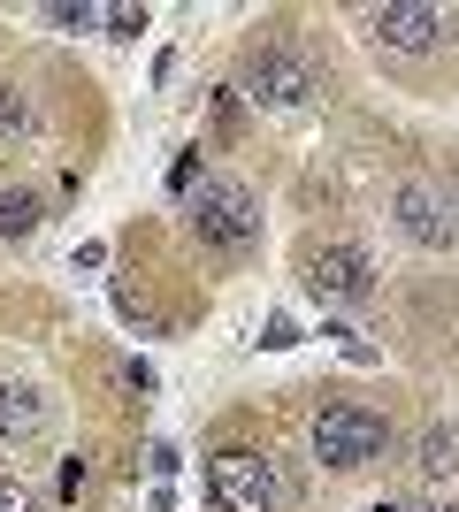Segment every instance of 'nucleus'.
Segmentation results:
<instances>
[{
	"mask_svg": "<svg viewBox=\"0 0 459 512\" xmlns=\"http://www.w3.org/2000/svg\"><path fill=\"white\" fill-rule=\"evenodd\" d=\"M368 39L391 46V54H437V46H452L459 16L452 8H414V0H391V8H368Z\"/></svg>",
	"mask_w": 459,
	"mask_h": 512,
	"instance_id": "5",
	"label": "nucleus"
},
{
	"mask_svg": "<svg viewBox=\"0 0 459 512\" xmlns=\"http://www.w3.org/2000/svg\"><path fill=\"white\" fill-rule=\"evenodd\" d=\"M0 512H39V497L23 490V482H8V474H0Z\"/></svg>",
	"mask_w": 459,
	"mask_h": 512,
	"instance_id": "14",
	"label": "nucleus"
},
{
	"mask_svg": "<svg viewBox=\"0 0 459 512\" xmlns=\"http://www.w3.org/2000/svg\"><path fill=\"white\" fill-rule=\"evenodd\" d=\"M414 467L444 482V474L459 467V428H429V436H421V459H414Z\"/></svg>",
	"mask_w": 459,
	"mask_h": 512,
	"instance_id": "10",
	"label": "nucleus"
},
{
	"mask_svg": "<svg viewBox=\"0 0 459 512\" xmlns=\"http://www.w3.org/2000/svg\"><path fill=\"white\" fill-rule=\"evenodd\" d=\"M306 291L322 306H368L375 299V260L360 245H314L306 253Z\"/></svg>",
	"mask_w": 459,
	"mask_h": 512,
	"instance_id": "7",
	"label": "nucleus"
},
{
	"mask_svg": "<svg viewBox=\"0 0 459 512\" xmlns=\"http://www.w3.org/2000/svg\"><path fill=\"white\" fill-rule=\"evenodd\" d=\"M444 512H459V505H444Z\"/></svg>",
	"mask_w": 459,
	"mask_h": 512,
	"instance_id": "17",
	"label": "nucleus"
},
{
	"mask_svg": "<svg viewBox=\"0 0 459 512\" xmlns=\"http://www.w3.org/2000/svg\"><path fill=\"white\" fill-rule=\"evenodd\" d=\"M46 428V398L31 383H0V444H31Z\"/></svg>",
	"mask_w": 459,
	"mask_h": 512,
	"instance_id": "8",
	"label": "nucleus"
},
{
	"mask_svg": "<svg viewBox=\"0 0 459 512\" xmlns=\"http://www.w3.org/2000/svg\"><path fill=\"white\" fill-rule=\"evenodd\" d=\"M391 451V421L375 406H360V398H329L322 413H314V459H322L329 474H352V467H375Z\"/></svg>",
	"mask_w": 459,
	"mask_h": 512,
	"instance_id": "1",
	"label": "nucleus"
},
{
	"mask_svg": "<svg viewBox=\"0 0 459 512\" xmlns=\"http://www.w3.org/2000/svg\"><path fill=\"white\" fill-rule=\"evenodd\" d=\"M184 214H192L199 245H215V253H253V245H261V199L245 192L238 176H207V184L184 199Z\"/></svg>",
	"mask_w": 459,
	"mask_h": 512,
	"instance_id": "2",
	"label": "nucleus"
},
{
	"mask_svg": "<svg viewBox=\"0 0 459 512\" xmlns=\"http://www.w3.org/2000/svg\"><path fill=\"white\" fill-rule=\"evenodd\" d=\"M375 512H406V505H375Z\"/></svg>",
	"mask_w": 459,
	"mask_h": 512,
	"instance_id": "16",
	"label": "nucleus"
},
{
	"mask_svg": "<svg viewBox=\"0 0 459 512\" xmlns=\"http://www.w3.org/2000/svg\"><path fill=\"white\" fill-rule=\"evenodd\" d=\"M261 344H276V352H284V344H299V329H291V321L276 314V321H268V329H261Z\"/></svg>",
	"mask_w": 459,
	"mask_h": 512,
	"instance_id": "15",
	"label": "nucleus"
},
{
	"mask_svg": "<svg viewBox=\"0 0 459 512\" xmlns=\"http://www.w3.org/2000/svg\"><path fill=\"white\" fill-rule=\"evenodd\" d=\"M207 490H215V505L222 512H276V459L268 451H253V444H230V451H215L207 459Z\"/></svg>",
	"mask_w": 459,
	"mask_h": 512,
	"instance_id": "4",
	"label": "nucleus"
},
{
	"mask_svg": "<svg viewBox=\"0 0 459 512\" xmlns=\"http://www.w3.org/2000/svg\"><path fill=\"white\" fill-rule=\"evenodd\" d=\"M391 222L421 253H452L459 245V176H406L391 192Z\"/></svg>",
	"mask_w": 459,
	"mask_h": 512,
	"instance_id": "3",
	"label": "nucleus"
},
{
	"mask_svg": "<svg viewBox=\"0 0 459 512\" xmlns=\"http://www.w3.org/2000/svg\"><path fill=\"white\" fill-rule=\"evenodd\" d=\"M46 222L39 192H23V184H0V237H31Z\"/></svg>",
	"mask_w": 459,
	"mask_h": 512,
	"instance_id": "9",
	"label": "nucleus"
},
{
	"mask_svg": "<svg viewBox=\"0 0 459 512\" xmlns=\"http://www.w3.org/2000/svg\"><path fill=\"white\" fill-rule=\"evenodd\" d=\"M85 482H92V459H85V451H69V459H62V497H85Z\"/></svg>",
	"mask_w": 459,
	"mask_h": 512,
	"instance_id": "13",
	"label": "nucleus"
},
{
	"mask_svg": "<svg viewBox=\"0 0 459 512\" xmlns=\"http://www.w3.org/2000/svg\"><path fill=\"white\" fill-rule=\"evenodd\" d=\"M46 23H62V31H85V23H100V8H92V0H54V8H46Z\"/></svg>",
	"mask_w": 459,
	"mask_h": 512,
	"instance_id": "11",
	"label": "nucleus"
},
{
	"mask_svg": "<svg viewBox=\"0 0 459 512\" xmlns=\"http://www.w3.org/2000/svg\"><path fill=\"white\" fill-rule=\"evenodd\" d=\"M245 100L253 107H276V115H291V107H306L314 100V69L291 54V46H253L245 54Z\"/></svg>",
	"mask_w": 459,
	"mask_h": 512,
	"instance_id": "6",
	"label": "nucleus"
},
{
	"mask_svg": "<svg viewBox=\"0 0 459 512\" xmlns=\"http://www.w3.org/2000/svg\"><path fill=\"white\" fill-rule=\"evenodd\" d=\"M100 23H108V39H138V31H146V8H100Z\"/></svg>",
	"mask_w": 459,
	"mask_h": 512,
	"instance_id": "12",
	"label": "nucleus"
}]
</instances>
